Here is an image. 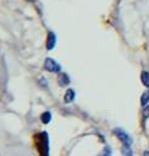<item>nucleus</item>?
Listing matches in <instances>:
<instances>
[{
    "instance_id": "1",
    "label": "nucleus",
    "mask_w": 149,
    "mask_h": 156,
    "mask_svg": "<svg viewBox=\"0 0 149 156\" xmlns=\"http://www.w3.org/2000/svg\"><path fill=\"white\" fill-rule=\"evenodd\" d=\"M34 145L37 147V151L42 156H46L49 154V136L45 132L38 133L34 136Z\"/></svg>"
},
{
    "instance_id": "2",
    "label": "nucleus",
    "mask_w": 149,
    "mask_h": 156,
    "mask_svg": "<svg viewBox=\"0 0 149 156\" xmlns=\"http://www.w3.org/2000/svg\"><path fill=\"white\" fill-rule=\"evenodd\" d=\"M114 134L122 141V145H123V146H131V145H132V139H131V136H129L122 128H115V129H114Z\"/></svg>"
},
{
    "instance_id": "3",
    "label": "nucleus",
    "mask_w": 149,
    "mask_h": 156,
    "mask_svg": "<svg viewBox=\"0 0 149 156\" xmlns=\"http://www.w3.org/2000/svg\"><path fill=\"white\" fill-rule=\"evenodd\" d=\"M44 69L48 72H60L61 71V66L51 57H46L44 61Z\"/></svg>"
},
{
    "instance_id": "4",
    "label": "nucleus",
    "mask_w": 149,
    "mask_h": 156,
    "mask_svg": "<svg viewBox=\"0 0 149 156\" xmlns=\"http://www.w3.org/2000/svg\"><path fill=\"white\" fill-rule=\"evenodd\" d=\"M55 45H56V35L54 32H49L46 37V49L51 50L55 48Z\"/></svg>"
},
{
    "instance_id": "5",
    "label": "nucleus",
    "mask_w": 149,
    "mask_h": 156,
    "mask_svg": "<svg viewBox=\"0 0 149 156\" xmlns=\"http://www.w3.org/2000/svg\"><path fill=\"white\" fill-rule=\"evenodd\" d=\"M57 83L60 87H66L70 83V77L66 73H60L57 77Z\"/></svg>"
},
{
    "instance_id": "6",
    "label": "nucleus",
    "mask_w": 149,
    "mask_h": 156,
    "mask_svg": "<svg viewBox=\"0 0 149 156\" xmlns=\"http://www.w3.org/2000/svg\"><path fill=\"white\" fill-rule=\"evenodd\" d=\"M74 98H76L74 90H73V89H67L66 93H65V96H64V101H65L66 104H70V102H72V101L74 100Z\"/></svg>"
},
{
    "instance_id": "7",
    "label": "nucleus",
    "mask_w": 149,
    "mask_h": 156,
    "mask_svg": "<svg viewBox=\"0 0 149 156\" xmlns=\"http://www.w3.org/2000/svg\"><path fill=\"white\" fill-rule=\"evenodd\" d=\"M140 80H142V83H143L147 88H149V72L143 71V72L140 73Z\"/></svg>"
},
{
    "instance_id": "8",
    "label": "nucleus",
    "mask_w": 149,
    "mask_h": 156,
    "mask_svg": "<svg viewBox=\"0 0 149 156\" xmlns=\"http://www.w3.org/2000/svg\"><path fill=\"white\" fill-rule=\"evenodd\" d=\"M40 119H42V122H43L44 124H48V123L51 121V113H50L49 111L43 112L42 116H40Z\"/></svg>"
},
{
    "instance_id": "9",
    "label": "nucleus",
    "mask_w": 149,
    "mask_h": 156,
    "mask_svg": "<svg viewBox=\"0 0 149 156\" xmlns=\"http://www.w3.org/2000/svg\"><path fill=\"white\" fill-rule=\"evenodd\" d=\"M148 102H149V89L145 93H143L142 96H140V104H142V106H145Z\"/></svg>"
},
{
    "instance_id": "10",
    "label": "nucleus",
    "mask_w": 149,
    "mask_h": 156,
    "mask_svg": "<svg viewBox=\"0 0 149 156\" xmlns=\"http://www.w3.org/2000/svg\"><path fill=\"white\" fill-rule=\"evenodd\" d=\"M143 116H144V118H145V119H148V118H149V106H147V107L143 110Z\"/></svg>"
},
{
    "instance_id": "11",
    "label": "nucleus",
    "mask_w": 149,
    "mask_h": 156,
    "mask_svg": "<svg viewBox=\"0 0 149 156\" xmlns=\"http://www.w3.org/2000/svg\"><path fill=\"white\" fill-rule=\"evenodd\" d=\"M144 155H149V151H145V152H144Z\"/></svg>"
}]
</instances>
